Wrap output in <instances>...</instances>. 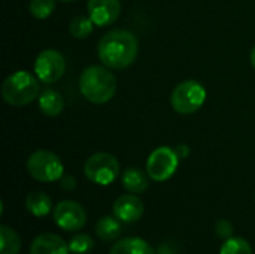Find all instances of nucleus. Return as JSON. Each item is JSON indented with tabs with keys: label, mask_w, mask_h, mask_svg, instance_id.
Listing matches in <instances>:
<instances>
[{
	"label": "nucleus",
	"mask_w": 255,
	"mask_h": 254,
	"mask_svg": "<svg viewBox=\"0 0 255 254\" xmlns=\"http://www.w3.org/2000/svg\"><path fill=\"white\" fill-rule=\"evenodd\" d=\"M139 52V42L134 33L115 28L108 31L99 42L97 54L109 69H126L134 63Z\"/></svg>",
	"instance_id": "nucleus-1"
},
{
	"label": "nucleus",
	"mask_w": 255,
	"mask_h": 254,
	"mask_svg": "<svg viewBox=\"0 0 255 254\" xmlns=\"http://www.w3.org/2000/svg\"><path fill=\"white\" fill-rule=\"evenodd\" d=\"M81 94L91 103L103 105L117 93V79L103 66H90L79 76Z\"/></svg>",
	"instance_id": "nucleus-2"
},
{
	"label": "nucleus",
	"mask_w": 255,
	"mask_h": 254,
	"mask_svg": "<svg viewBox=\"0 0 255 254\" xmlns=\"http://www.w3.org/2000/svg\"><path fill=\"white\" fill-rule=\"evenodd\" d=\"M37 76L18 70L9 75L1 85V97L6 103L12 106H24L31 103L39 94V82Z\"/></svg>",
	"instance_id": "nucleus-3"
},
{
	"label": "nucleus",
	"mask_w": 255,
	"mask_h": 254,
	"mask_svg": "<svg viewBox=\"0 0 255 254\" xmlns=\"http://www.w3.org/2000/svg\"><path fill=\"white\" fill-rule=\"evenodd\" d=\"M27 171L31 178L40 183L60 181L64 172L60 157L48 150H37L27 159Z\"/></svg>",
	"instance_id": "nucleus-4"
},
{
	"label": "nucleus",
	"mask_w": 255,
	"mask_h": 254,
	"mask_svg": "<svg viewBox=\"0 0 255 254\" xmlns=\"http://www.w3.org/2000/svg\"><path fill=\"white\" fill-rule=\"evenodd\" d=\"M206 100V90L205 87L193 79L182 81L175 87L170 96L172 108L184 115L194 114L202 108Z\"/></svg>",
	"instance_id": "nucleus-5"
},
{
	"label": "nucleus",
	"mask_w": 255,
	"mask_h": 254,
	"mask_svg": "<svg viewBox=\"0 0 255 254\" xmlns=\"http://www.w3.org/2000/svg\"><path fill=\"white\" fill-rule=\"evenodd\" d=\"M85 177L99 186L112 184L120 175V163L115 156L109 153H96L85 160Z\"/></svg>",
	"instance_id": "nucleus-6"
},
{
	"label": "nucleus",
	"mask_w": 255,
	"mask_h": 254,
	"mask_svg": "<svg viewBox=\"0 0 255 254\" xmlns=\"http://www.w3.org/2000/svg\"><path fill=\"white\" fill-rule=\"evenodd\" d=\"M179 157L175 150L169 147H160L154 150L146 160V174L157 183L167 181L178 169Z\"/></svg>",
	"instance_id": "nucleus-7"
},
{
	"label": "nucleus",
	"mask_w": 255,
	"mask_h": 254,
	"mask_svg": "<svg viewBox=\"0 0 255 254\" xmlns=\"http://www.w3.org/2000/svg\"><path fill=\"white\" fill-rule=\"evenodd\" d=\"M34 73L45 84L57 82L66 70V60L57 49H43L34 60Z\"/></svg>",
	"instance_id": "nucleus-8"
},
{
	"label": "nucleus",
	"mask_w": 255,
	"mask_h": 254,
	"mask_svg": "<svg viewBox=\"0 0 255 254\" xmlns=\"http://www.w3.org/2000/svg\"><path fill=\"white\" fill-rule=\"evenodd\" d=\"M54 222L55 225L67 232L79 231L85 226L87 214L81 204L75 201H61L55 205L54 211Z\"/></svg>",
	"instance_id": "nucleus-9"
},
{
	"label": "nucleus",
	"mask_w": 255,
	"mask_h": 254,
	"mask_svg": "<svg viewBox=\"0 0 255 254\" xmlns=\"http://www.w3.org/2000/svg\"><path fill=\"white\" fill-rule=\"evenodd\" d=\"M120 13V0H88V16L97 27H105L115 22Z\"/></svg>",
	"instance_id": "nucleus-10"
},
{
	"label": "nucleus",
	"mask_w": 255,
	"mask_h": 254,
	"mask_svg": "<svg viewBox=\"0 0 255 254\" xmlns=\"http://www.w3.org/2000/svg\"><path fill=\"white\" fill-rule=\"evenodd\" d=\"M143 202L133 193L123 195L114 202V216L123 223H134L143 216Z\"/></svg>",
	"instance_id": "nucleus-11"
},
{
	"label": "nucleus",
	"mask_w": 255,
	"mask_h": 254,
	"mask_svg": "<svg viewBox=\"0 0 255 254\" xmlns=\"http://www.w3.org/2000/svg\"><path fill=\"white\" fill-rule=\"evenodd\" d=\"M69 244L55 234L37 235L30 244V254H69Z\"/></svg>",
	"instance_id": "nucleus-12"
},
{
	"label": "nucleus",
	"mask_w": 255,
	"mask_h": 254,
	"mask_svg": "<svg viewBox=\"0 0 255 254\" xmlns=\"http://www.w3.org/2000/svg\"><path fill=\"white\" fill-rule=\"evenodd\" d=\"M148 174H145L142 169L139 168H128L123 172L121 177V183L123 187L133 195L137 193H143L148 187H149V181H148Z\"/></svg>",
	"instance_id": "nucleus-13"
},
{
	"label": "nucleus",
	"mask_w": 255,
	"mask_h": 254,
	"mask_svg": "<svg viewBox=\"0 0 255 254\" xmlns=\"http://www.w3.org/2000/svg\"><path fill=\"white\" fill-rule=\"evenodd\" d=\"M39 108L46 117H57L64 109V100L58 91L52 88H46L39 96Z\"/></svg>",
	"instance_id": "nucleus-14"
},
{
	"label": "nucleus",
	"mask_w": 255,
	"mask_h": 254,
	"mask_svg": "<svg viewBox=\"0 0 255 254\" xmlns=\"http://www.w3.org/2000/svg\"><path fill=\"white\" fill-rule=\"evenodd\" d=\"M109 254H155L152 247L142 238H123L120 240Z\"/></svg>",
	"instance_id": "nucleus-15"
},
{
	"label": "nucleus",
	"mask_w": 255,
	"mask_h": 254,
	"mask_svg": "<svg viewBox=\"0 0 255 254\" xmlns=\"http://www.w3.org/2000/svg\"><path fill=\"white\" fill-rule=\"evenodd\" d=\"M25 208L34 217H45L52 211V202L43 192H31L25 198Z\"/></svg>",
	"instance_id": "nucleus-16"
},
{
	"label": "nucleus",
	"mask_w": 255,
	"mask_h": 254,
	"mask_svg": "<svg viewBox=\"0 0 255 254\" xmlns=\"http://www.w3.org/2000/svg\"><path fill=\"white\" fill-rule=\"evenodd\" d=\"M96 235L102 241H114L121 234V225L117 217L105 216L96 223Z\"/></svg>",
	"instance_id": "nucleus-17"
},
{
	"label": "nucleus",
	"mask_w": 255,
	"mask_h": 254,
	"mask_svg": "<svg viewBox=\"0 0 255 254\" xmlns=\"http://www.w3.org/2000/svg\"><path fill=\"white\" fill-rule=\"evenodd\" d=\"M0 254H18L21 250V238L19 235L9 226L0 228Z\"/></svg>",
	"instance_id": "nucleus-18"
},
{
	"label": "nucleus",
	"mask_w": 255,
	"mask_h": 254,
	"mask_svg": "<svg viewBox=\"0 0 255 254\" xmlns=\"http://www.w3.org/2000/svg\"><path fill=\"white\" fill-rule=\"evenodd\" d=\"M94 22L90 16H84V15H78L75 16L70 24H69V33L72 37L75 39H85L93 33L94 28Z\"/></svg>",
	"instance_id": "nucleus-19"
},
{
	"label": "nucleus",
	"mask_w": 255,
	"mask_h": 254,
	"mask_svg": "<svg viewBox=\"0 0 255 254\" xmlns=\"http://www.w3.org/2000/svg\"><path fill=\"white\" fill-rule=\"evenodd\" d=\"M220 254H253V249L247 240L232 237L224 241Z\"/></svg>",
	"instance_id": "nucleus-20"
},
{
	"label": "nucleus",
	"mask_w": 255,
	"mask_h": 254,
	"mask_svg": "<svg viewBox=\"0 0 255 254\" xmlns=\"http://www.w3.org/2000/svg\"><path fill=\"white\" fill-rule=\"evenodd\" d=\"M93 247H94V241L87 234H78V235L72 237V240L69 241V249L75 254L90 253L93 250Z\"/></svg>",
	"instance_id": "nucleus-21"
},
{
	"label": "nucleus",
	"mask_w": 255,
	"mask_h": 254,
	"mask_svg": "<svg viewBox=\"0 0 255 254\" xmlns=\"http://www.w3.org/2000/svg\"><path fill=\"white\" fill-rule=\"evenodd\" d=\"M55 9V0H31L30 1V12L37 19H45L51 16Z\"/></svg>",
	"instance_id": "nucleus-22"
},
{
	"label": "nucleus",
	"mask_w": 255,
	"mask_h": 254,
	"mask_svg": "<svg viewBox=\"0 0 255 254\" xmlns=\"http://www.w3.org/2000/svg\"><path fill=\"white\" fill-rule=\"evenodd\" d=\"M215 232H217V235L220 237V238H223L224 241L226 240H229V238H232L233 237V232H235V229H233V225L229 222V220H218L217 222V225H215Z\"/></svg>",
	"instance_id": "nucleus-23"
},
{
	"label": "nucleus",
	"mask_w": 255,
	"mask_h": 254,
	"mask_svg": "<svg viewBox=\"0 0 255 254\" xmlns=\"http://www.w3.org/2000/svg\"><path fill=\"white\" fill-rule=\"evenodd\" d=\"M60 187H61L63 190H67V192L75 190V187H76V180H75L73 177H70V175H63L61 180H60Z\"/></svg>",
	"instance_id": "nucleus-24"
},
{
	"label": "nucleus",
	"mask_w": 255,
	"mask_h": 254,
	"mask_svg": "<svg viewBox=\"0 0 255 254\" xmlns=\"http://www.w3.org/2000/svg\"><path fill=\"white\" fill-rule=\"evenodd\" d=\"M175 153L178 154L179 159H185V157H188V154H190V148H188L185 144H179V145L175 148Z\"/></svg>",
	"instance_id": "nucleus-25"
},
{
	"label": "nucleus",
	"mask_w": 255,
	"mask_h": 254,
	"mask_svg": "<svg viewBox=\"0 0 255 254\" xmlns=\"http://www.w3.org/2000/svg\"><path fill=\"white\" fill-rule=\"evenodd\" d=\"M251 64L254 66L255 69V46L253 48V51H251Z\"/></svg>",
	"instance_id": "nucleus-26"
},
{
	"label": "nucleus",
	"mask_w": 255,
	"mask_h": 254,
	"mask_svg": "<svg viewBox=\"0 0 255 254\" xmlns=\"http://www.w3.org/2000/svg\"><path fill=\"white\" fill-rule=\"evenodd\" d=\"M60 1H75V0H60Z\"/></svg>",
	"instance_id": "nucleus-27"
}]
</instances>
